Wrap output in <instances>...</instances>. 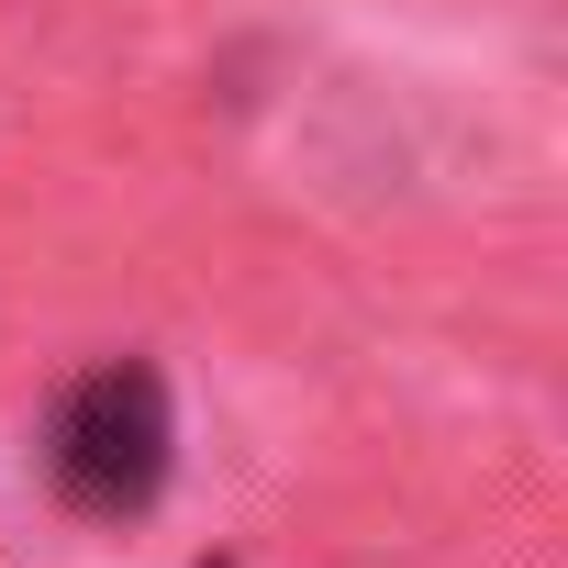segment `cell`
Returning <instances> with one entry per match:
<instances>
[{"label": "cell", "mask_w": 568, "mask_h": 568, "mask_svg": "<svg viewBox=\"0 0 568 568\" xmlns=\"http://www.w3.org/2000/svg\"><path fill=\"white\" fill-rule=\"evenodd\" d=\"M168 479V390L156 368H90L57 413V490L79 513H145Z\"/></svg>", "instance_id": "obj_1"}]
</instances>
